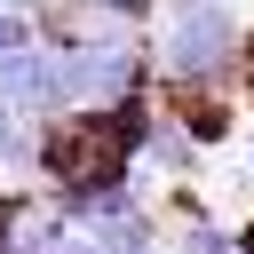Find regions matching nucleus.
<instances>
[{
  "label": "nucleus",
  "mask_w": 254,
  "mask_h": 254,
  "mask_svg": "<svg viewBox=\"0 0 254 254\" xmlns=\"http://www.w3.org/2000/svg\"><path fill=\"white\" fill-rule=\"evenodd\" d=\"M238 56H246L238 0H159L151 16L159 87H238Z\"/></svg>",
  "instance_id": "obj_1"
},
{
  "label": "nucleus",
  "mask_w": 254,
  "mask_h": 254,
  "mask_svg": "<svg viewBox=\"0 0 254 254\" xmlns=\"http://www.w3.org/2000/svg\"><path fill=\"white\" fill-rule=\"evenodd\" d=\"M0 95H8L24 119H64V111H71V103H64V56H56L48 40L8 48V56H0Z\"/></svg>",
  "instance_id": "obj_2"
},
{
  "label": "nucleus",
  "mask_w": 254,
  "mask_h": 254,
  "mask_svg": "<svg viewBox=\"0 0 254 254\" xmlns=\"http://www.w3.org/2000/svg\"><path fill=\"white\" fill-rule=\"evenodd\" d=\"M0 175H32V119L0 95Z\"/></svg>",
  "instance_id": "obj_3"
},
{
  "label": "nucleus",
  "mask_w": 254,
  "mask_h": 254,
  "mask_svg": "<svg viewBox=\"0 0 254 254\" xmlns=\"http://www.w3.org/2000/svg\"><path fill=\"white\" fill-rule=\"evenodd\" d=\"M40 40V24H32V8H16V0H0V56L8 48H32Z\"/></svg>",
  "instance_id": "obj_4"
},
{
  "label": "nucleus",
  "mask_w": 254,
  "mask_h": 254,
  "mask_svg": "<svg viewBox=\"0 0 254 254\" xmlns=\"http://www.w3.org/2000/svg\"><path fill=\"white\" fill-rule=\"evenodd\" d=\"M95 16H119V24H151L159 16V0H87Z\"/></svg>",
  "instance_id": "obj_5"
},
{
  "label": "nucleus",
  "mask_w": 254,
  "mask_h": 254,
  "mask_svg": "<svg viewBox=\"0 0 254 254\" xmlns=\"http://www.w3.org/2000/svg\"><path fill=\"white\" fill-rule=\"evenodd\" d=\"M48 254H103V246H95V238H87V230H79V222H71V230H64V238H56V246H48Z\"/></svg>",
  "instance_id": "obj_6"
},
{
  "label": "nucleus",
  "mask_w": 254,
  "mask_h": 254,
  "mask_svg": "<svg viewBox=\"0 0 254 254\" xmlns=\"http://www.w3.org/2000/svg\"><path fill=\"white\" fill-rule=\"evenodd\" d=\"M238 135H246V159H254V111H246V127H238Z\"/></svg>",
  "instance_id": "obj_7"
}]
</instances>
